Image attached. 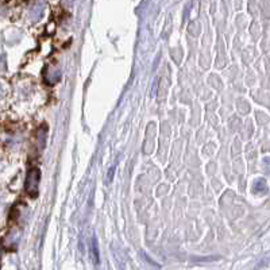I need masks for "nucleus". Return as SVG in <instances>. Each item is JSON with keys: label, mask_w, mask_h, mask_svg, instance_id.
<instances>
[{"label": "nucleus", "mask_w": 270, "mask_h": 270, "mask_svg": "<svg viewBox=\"0 0 270 270\" xmlns=\"http://www.w3.org/2000/svg\"><path fill=\"white\" fill-rule=\"evenodd\" d=\"M92 253H93V259L97 263L99 262V250H97V243L95 239H92Z\"/></svg>", "instance_id": "nucleus-2"}, {"label": "nucleus", "mask_w": 270, "mask_h": 270, "mask_svg": "<svg viewBox=\"0 0 270 270\" xmlns=\"http://www.w3.org/2000/svg\"><path fill=\"white\" fill-rule=\"evenodd\" d=\"M39 181H41V172L38 168H33L31 171L27 173V179H26L25 189L30 197H37L38 192H39Z\"/></svg>", "instance_id": "nucleus-1"}]
</instances>
